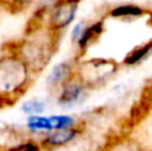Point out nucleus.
<instances>
[{
	"label": "nucleus",
	"instance_id": "2eb2a0df",
	"mask_svg": "<svg viewBox=\"0 0 152 151\" xmlns=\"http://www.w3.org/2000/svg\"><path fill=\"white\" fill-rule=\"evenodd\" d=\"M45 104L44 100L42 99H29L26 100L21 104V111L27 115V117H31V115H40L45 111Z\"/></svg>",
	"mask_w": 152,
	"mask_h": 151
},
{
	"label": "nucleus",
	"instance_id": "ddd939ff",
	"mask_svg": "<svg viewBox=\"0 0 152 151\" xmlns=\"http://www.w3.org/2000/svg\"><path fill=\"white\" fill-rule=\"evenodd\" d=\"M1 151H44L40 141L35 139H26L23 142H18L15 144H11L8 147H3Z\"/></svg>",
	"mask_w": 152,
	"mask_h": 151
},
{
	"label": "nucleus",
	"instance_id": "dca6fc26",
	"mask_svg": "<svg viewBox=\"0 0 152 151\" xmlns=\"http://www.w3.org/2000/svg\"><path fill=\"white\" fill-rule=\"evenodd\" d=\"M39 0H3V5L12 12H21L28 10Z\"/></svg>",
	"mask_w": 152,
	"mask_h": 151
},
{
	"label": "nucleus",
	"instance_id": "6e6552de",
	"mask_svg": "<svg viewBox=\"0 0 152 151\" xmlns=\"http://www.w3.org/2000/svg\"><path fill=\"white\" fill-rule=\"evenodd\" d=\"M103 32H104V20L92 21L91 24L84 27L83 34H81L80 39L77 40V43H76L77 52L80 54V55L87 52L88 48H91L92 45L100 39Z\"/></svg>",
	"mask_w": 152,
	"mask_h": 151
},
{
	"label": "nucleus",
	"instance_id": "7ed1b4c3",
	"mask_svg": "<svg viewBox=\"0 0 152 151\" xmlns=\"http://www.w3.org/2000/svg\"><path fill=\"white\" fill-rule=\"evenodd\" d=\"M119 71V64L112 59H88L77 63L76 75L87 84L89 90L100 87L108 83L116 72Z\"/></svg>",
	"mask_w": 152,
	"mask_h": 151
},
{
	"label": "nucleus",
	"instance_id": "0eeeda50",
	"mask_svg": "<svg viewBox=\"0 0 152 151\" xmlns=\"http://www.w3.org/2000/svg\"><path fill=\"white\" fill-rule=\"evenodd\" d=\"M80 134L81 128L79 126L69 128H60V130H53L50 134L44 135L40 139V142H42V146L45 151H51L72 143L80 136Z\"/></svg>",
	"mask_w": 152,
	"mask_h": 151
},
{
	"label": "nucleus",
	"instance_id": "f3484780",
	"mask_svg": "<svg viewBox=\"0 0 152 151\" xmlns=\"http://www.w3.org/2000/svg\"><path fill=\"white\" fill-rule=\"evenodd\" d=\"M84 27H86V24H84L83 21H80V23H77V24H75L74 26V28H72V31H71V42L74 43V44H76L77 40L80 39L81 34H83Z\"/></svg>",
	"mask_w": 152,
	"mask_h": 151
},
{
	"label": "nucleus",
	"instance_id": "f8f14e48",
	"mask_svg": "<svg viewBox=\"0 0 152 151\" xmlns=\"http://www.w3.org/2000/svg\"><path fill=\"white\" fill-rule=\"evenodd\" d=\"M103 151H145L139 141L129 136H120L110 142Z\"/></svg>",
	"mask_w": 152,
	"mask_h": 151
},
{
	"label": "nucleus",
	"instance_id": "f257e3e1",
	"mask_svg": "<svg viewBox=\"0 0 152 151\" xmlns=\"http://www.w3.org/2000/svg\"><path fill=\"white\" fill-rule=\"evenodd\" d=\"M60 35L61 34L53 31L40 18L39 21H32L29 31L18 44L11 45L27 62L32 71L39 74L47 67L52 56L55 55Z\"/></svg>",
	"mask_w": 152,
	"mask_h": 151
},
{
	"label": "nucleus",
	"instance_id": "423d86ee",
	"mask_svg": "<svg viewBox=\"0 0 152 151\" xmlns=\"http://www.w3.org/2000/svg\"><path fill=\"white\" fill-rule=\"evenodd\" d=\"M76 67L77 63L74 60H66L55 64L45 79V86L48 91L58 94V91L76 74Z\"/></svg>",
	"mask_w": 152,
	"mask_h": 151
},
{
	"label": "nucleus",
	"instance_id": "20e7f679",
	"mask_svg": "<svg viewBox=\"0 0 152 151\" xmlns=\"http://www.w3.org/2000/svg\"><path fill=\"white\" fill-rule=\"evenodd\" d=\"M79 4L80 0H56L50 7L42 8L36 15L40 16L53 31L63 34L76 19Z\"/></svg>",
	"mask_w": 152,
	"mask_h": 151
},
{
	"label": "nucleus",
	"instance_id": "9b49d317",
	"mask_svg": "<svg viewBox=\"0 0 152 151\" xmlns=\"http://www.w3.org/2000/svg\"><path fill=\"white\" fill-rule=\"evenodd\" d=\"M151 55H152V40L144 43L142 45H137L132 51H129L126 55V58H124L123 64L127 67H135L137 64L143 63Z\"/></svg>",
	"mask_w": 152,
	"mask_h": 151
},
{
	"label": "nucleus",
	"instance_id": "1a4fd4ad",
	"mask_svg": "<svg viewBox=\"0 0 152 151\" xmlns=\"http://www.w3.org/2000/svg\"><path fill=\"white\" fill-rule=\"evenodd\" d=\"M148 11L144 10L140 5H135V4H120V5H115L108 11L107 15L110 18H115V19H137L142 16L147 15Z\"/></svg>",
	"mask_w": 152,
	"mask_h": 151
},
{
	"label": "nucleus",
	"instance_id": "a211bd4d",
	"mask_svg": "<svg viewBox=\"0 0 152 151\" xmlns=\"http://www.w3.org/2000/svg\"><path fill=\"white\" fill-rule=\"evenodd\" d=\"M151 24H152V21H151Z\"/></svg>",
	"mask_w": 152,
	"mask_h": 151
},
{
	"label": "nucleus",
	"instance_id": "39448f33",
	"mask_svg": "<svg viewBox=\"0 0 152 151\" xmlns=\"http://www.w3.org/2000/svg\"><path fill=\"white\" fill-rule=\"evenodd\" d=\"M88 91L89 88L87 87V84L75 74L58 91V94H56V103H58V106L63 107V108L69 110L86 100V96L88 94Z\"/></svg>",
	"mask_w": 152,
	"mask_h": 151
},
{
	"label": "nucleus",
	"instance_id": "4468645a",
	"mask_svg": "<svg viewBox=\"0 0 152 151\" xmlns=\"http://www.w3.org/2000/svg\"><path fill=\"white\" fill-rule=\"evenodd\" d=\"M51 123H52L53 130H60V128H69L77 126V120L75 117L68 114H56L51 115Z\"/></svg>",
	"mask_w": 152,
	"mask_h": 151
},
{
	"label": "nucleus",
	"instance_id": "9d476101",
	"mask_svg": "<svg viewBox=\"0 0 152 151\" xmlns=\"http://www.w3.org/2000/svg\"><path fill=\"white\" fill-rule=\"evenodd\" d=\"M26 127L31 134H43V136L50 134L51 131H53L51 118L45 117L43 114L28 117L26 122Z\"/></svg>",
	"mask_w": 152,
	"mask_h": 151
},
{
	"label": "nucleus",
	"instance_id": "f03ea898",
	"mask_svg": "<svg viewBox=\"0 0 152 151\" xmlns=\"http://www.w3.org/2000/svg\"><path fill=\"white\" fill-rule=\"evenodd\" d=\"M36 75L27 62L13 50L4 45L0 58V96L3 107L15 104L29 88Z\"/></svg>",
	"mask_w": 152,
	"mask_h": 151
}]
</instances>
